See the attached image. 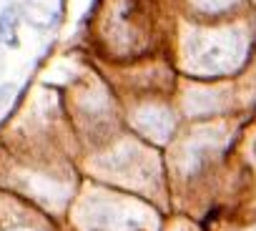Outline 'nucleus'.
Segmentation results:
<instances>
[{"label": "nucleus", "instance_id": "f257e3e1", "mask_svg": "<svg viewBox=\"0 0 256 231\" xmlns=\"http://www.w3.org/2000/svg\"><path fill=\"white\" fill-rule=\"evenodd\" d=\"M18 23H20L18 8L8 6L3 13H0V43H6L10 48L18 46Z\"/></svg>", "mask_w": 256, "mask_h": 231}, {"label": "nucleus", "instance_id": "f03ea898", "mask_svg": "<svg viewBox=\"0 0 256 231\" xmlns=\"http://www.w3.org/2000/svg\"><path fill=\"white\" fill-rule=\"evenodd\" d=\"M13 90H16V86H13V83H6V86H0V108H3V106H6L8 100H10Z\"/></svg>", "mask_w": 256, "mask_h": 231}]
</instances>
